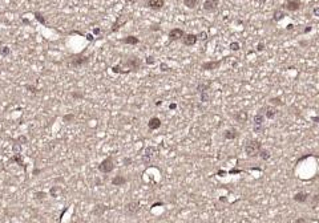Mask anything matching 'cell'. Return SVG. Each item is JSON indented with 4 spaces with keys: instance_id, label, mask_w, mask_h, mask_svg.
Returning <instances> with one entry per match:
<instances>
[{
    "instance_id": "obj_1",
    "label": "cell",
    "mask_w": 319,
    "mask_h": 223,
    "mask_svg": "<svg viewBox=\"0 0 319 223\" xmlns=\"http://www.w3.org/2000/svg\"><path fill=\"white\" fill-rule=\"evenodd\" d=\"M261 149H262V144L258 140H249V141L245 142V146H243L245 153H246V155L250 157V158L258 157V153Z\"/></svg>"
},
{
    "instance_id": "obj_2",
    "label": "cell",
    "mask_w": 319,
    "mask_h": 223,
    "mask_svg": "<svg viewBox=\"0 0 319 223\" xmlns=\"http://www.w3.org/2000/svg\"><path fill=\"white\" fill-rule=\"evenodd\" d=\"M141 64L142 63H141V60L138 57H129V58H126V60L121 61L119 65L121 68H126V72L130 73V72L138 71V69L141 68Z\"/></svg>"
},
{
    "instance_id": "obj_3",
    "label": "cell",
    "mask_w": 319,
    "mask_h": 223,
    "mask_svg": "<svg viewBox=\"0 0 319 223\" xmlns=\"http://www.w3.org/2000/svg\"><path fill=\"white\" fill-rule=\"evenodd\" d=\"M157 154H158V149L156 146H148V148H145L144 154H142V158H141L142 163L144 165H150L154 161Z\"/></svg>"
},
{
    "instance_id": "obj_4",
    "label": "cell",
    "mask_w": 319,
    "mask_h": 223,
    "mask_svg": "<svg viewBox=\"0 0 319 223\" xmlns=\"http://www.w3.org/2000/svg\"><path fill=\"white\" fill-rule=\"evenodd\" d=\"M141 210V203L140 200H130L125 204L124 207V213H125L128 217H134V215L138 214V211Z\"/></svg>"
},
{
    "instance_id": "obj_5",
    "label": "cell",
    "mask_w": 319,
    "mask_h": 223,
    "mask_svg": "<svg viewBox=\"0 0 319 223\" xmlns=\"http://www.w3.org/2000/svg\"><path fill=\"white\" fill-rule=\"evenodd\" d=\"M98 170H100L101 173H104V174H109V173H112V171L115 170V161H113L112 155L106 157L105 159L101 161L100 165H98Z\"/></svg>"
},
{
    "instance_id": "obj_6",
    "label": "cell",
    "mask_w": 319,
    "mask_h": 223,
    "mask_svg": "<svg viewBox=\"0 0 319 223\" xmlns=\"http://www.w3.org/2000/svg\"><path fill=\"white\" fill-rule=\"evenodd\" d=\"M88 61H89V57L87 56H75V57H71L68 61V67L69 68H81L84 67L85 64H88Z\"/></svg>"
},
{
    "instance_id": "obj_7",
    "label": "cell",
    "mask_w": 319,
    "mask_h": 223,
    "mask_svg": "<svg viewBox=\"0 0 319 223\" xmlns=\"http://www.w3.org/2000/svg\"><path fill=\"white\" fill-rule=\"evenodd\" d=\"M207 92H209V85H206V84H198V85H197V93L200 94V98L202 102L209 101Z\"/></svg>"
},
{
    "instance_id": "obj_8",
    "label": "cell",
    "mask_w": 319,
    "mask_h": 223,
    "mask_svg": "<svg viewBox=\"0 0 319 223\" xmlns=\"http://www.w3.org/2000/svg\"><path fill=\"white\" fill-rule=\"evenodd\" d=\"M184 36H185V32L181 28H173L169 31V39L172 41H177V40L184 39Z\"/></svg>"
},
{
    "instance_id": "obj_9",
    "label": "cell",
    "mask_w": 319,
    "mask_h": 223,
    "mask_svg": "<svg viewBox=\"0 0 319 223\" xmlns=\"http://www.w3.org/2000/svg\"><path fill=\"white\" fill-rule=\"evenodd\" d=\"M283 7L289 12H295V11L300 8V0H287L283 4Z\"/></svg>"
},
{
    "instance_id": "obj_10",
    "label": "cell",
    "mask_w": 319,
    "mask_h": 223,
    "mask_svg": "<svg viewBox=\"0 0 319 223\" xmlns=\"http://www.w3.org/2000/svg\"><path fill=\"white\" fill-rule=\"evenodd\" d=\"M219 2L218 0H206L204 3V9L207 11V12H214V11L218 9Z\"/></svg>"
},
{
    "instance_id": "obj_11",
    "label": "cell",
    "mask_w": 319,
    "mask_h": 223,
    "mask_svg": "<svg viewBox=\"0 0 319 223\" xmlns=\"http://www.w3.org/2000/svg\"><path fill=\"white\" fill-rule=\"evenodd\" d=\"M182 41H184V44L186 47H193V45H196L197 41H198V37H197V35H194V33H186L184 36V39H182Z\"/></svg>"
},
{
    "instance_id": "obj_12",
    "label": "cell",
    "mask_w": 319,
    "mask_h": 223,
    "mask_svg": "<svg viewBox=\"0 0 319 223\" xmlns=\"http://www.w3.org/2000/svg\"><path fill=\"white\" fill-rule=\"evenodd\" d=\"M309 198H310V194H309V193H306V191H299V193H296V194L292 197V199H294L296 203H307Z\"/></svg>"
},
{
    "instance_id": "obj_13",
    "label": "cell",
    "mask_w": 319,
    "mask_h": 223,
    "mask_svg": "<svg viewBox=\"0 0 319 223\" xmlns=\"http://www.w3.org/2000/svg\"><path fill=\"white\" fill-rule=\"evenodd\" d=\"M238 130L236 129V127H229V129H226L225 131H223V138L225 140H236V138L238 137Z\"/></svg>"
},
{
    "instance_id": "obj_14",
    "label": "cell",
    "mask_w": 319,
    "mask_h": 223,
    "mask_svg": "<svg viewBox=\"0 0 319 223\" xmlns=\"http://www.w3.org/2000/svg\"><path fill=\"white\" fill-rule=\"evenodd\" d=\"M126 182H128V179H126V178L124 177V175L119 174V175H115V177L112 178L111 183H112L113 186H117V187H120V186H124V185H126Z\"/></svg>"
},
{
    "instance_id": "obj_15",
    "label": "cell",
    "mask_w": 319,
    "mask_h": 223,
    "mask_svg": "<svg viewBox=\"0 0 319 223\" xmlns=\"http://www.w3.org/2000/svg\"><path fill=\"white\" fill-rule=\"evenodd\" d=\"M219 65H221V61H207L201 65V68H202V71H214V69L219 68Z\"/></svg>"
},
{
    "instance_id": "obj_16",
    "label": "cell",
    "mask_w": 319,
    "mask_h": 223,
    "mask_svg": "<svg viewBox=\"0 0 319 223\" xmlns=\"http://www.w3.org/2000/svg\"><path fill=\"white\" fill-rule=\"evenodd\" d=\"M146 5L150 9H161L165 5V0H148Z\"/></svg>"
},
{
    "instance_id": "obj_17",
    "label": "cell",
    "mask_w": 319,
    "mask_h": 223,
    "mask_svg": "<svg viewBox=\"0 0 319 223\" xmlns=\"http://www.w3.org/2000/svg\"><path fill=\"white\" fill-rule=\"evenodd\" d=\"M161 125H162V122H161V120L158 118V117H152V118L149 120V122H148V127H149V130H157V129H160Z\"/></svg>"
},
{
    "instance_id": "obj_18",
    "label": "cell",
    "mask_w": 319,
    "mask_h": 223,
    "mask_svg": "<svg viewBox=\"0 0 319 223\" xmlns=\"http://www.w3.org/2000/svg\"><path fill=\"white\" fill-rule=\"evenodd\" d=\"M108 209H109L108 206L98 203V204H96V206H94V209H93L92 213H93L94 215H96V217H101V215H104V213H105V211L108 210Z\"/></svg>"
},
{
    "instance_id": "obj_19",
    "label": "cell",
    "mask_w": 319,
    "mask_h": 223,
    "mask_svg": "<svg viewBox=\"0 0 319 223\" xmlns=\"http://www.w3.org/2000/svg\"><path fill=\"white\" fill-rule=\"evenodd\" d=\"M277 108L275 106H266V112H265V117L267 120H273V118H275V116H277Z\"/></svg>"
},
{
    "instance_id": "obj_20",
    "label": "cell",
    "mask_w": 319,
    "mask_h": 223,
    "mask_svg": "<svg viewBox=\"0 0 319 223\" xmlns=\"http://www.w3.org/2000/svg\"><path fill=\"white\" fill-rule=\"evenodd\" d=\"M265 120H266L265 114H261V113L257 112V114L253 117V125H263V124H265Z\"/></svg>"
},
{
    "instance_id": "obj_21",
    "label": "cell",
    "mask_w": 319,
    "mask_h": 223,
    "mask_svg": "<svg viewBox=\"0 0 319 223\" xmlns=\"http://www.w3.org/2000/svg\"><path fill=\"white\" fill-rule=\"evenodd\" d=\"M309 199H310V200H307V203H309L310 209L315 210V209H317V207L319 206V194H315V195H313V197H310Z\"/></svg>"
},
{
    "instance_id": "obj_22",
    "label": "cell",
    "mask_w": 319,
    "mask_h": 223,
    "mask_svg": "<svg viewBox=\"0 0 319 223\" xmlns=\"http://www.w3.org/2000/svg\"><path fill=\"white\" fill-rule=\"evenodd\" d=\"M121 41L124 44H129V45H136V44L140 43V40H138V37H136V36H126Z\"/></svg>"
},
{
    "instance_id": "obj_23",
    "label": "cell",
    "mask_w": 319,
    "mask_h": 223,
    "mask_svg": "<svg viewBox=\"0 0 319 223\" xmlns=\"http://www.w3.org/2000/svg\"><path fill=\"white\" fill-rule=\"evenodd\" d=\"M234 120H237L238 122H246V120H247V113L245 112V110L238 112L237 114H234Z\"/></svg>"
},
{
    "instance_id": "obj_24",
    "label": "cell",
    "mask_w": 319,
    "mask_h": 223,
    "mask_svg": "<svg viewBox=\"0 0 319 223\" xmlns=\"http://www.w3.org/2000/svg\"><path fill=\"white\" fill-rule=\"evenodd\" d=\"M9 162H16L19 166H23L25 169V165H24V161L21 158V154H13V157H11Z\"/></svg>"
},
{
    "instance_id": "obj_25",
    "label": "cell",
    "mask_w": 319,
    "mask_h": 223,
    "mask_svg": "<svg viewBox=\"0 0 319 223\" xmlns=\"http://www.w3.org/2000/svg\"><path fill=\"white\" fill-rule=\"evenodd\" d=\"M258 157H261V159L262 161H269L270 158H271V154H270V152L267 150V149H261V150H259V153H258Z\"/></svg>"
},
{
    "instance_id": "obj_26",
    "label": "cell",
    "mask_w": 319,
    "mask_h": 223,
    "mask_svg": "<svg viewBox=\"0 0 319 223\" xmlns=\"http://www.w3.org/2000/svg\"><path fill=\"white\" fill-rule=\"evenodd\" d=\"M286 16V13L283 12V11L282 9H277V11H274V15H273V20L274 21H281L282 19H283V17Z\"/></svg>"
},
{
    "instance_id": "obj_27",
    "label": "cell",
    "mask_w": 319,
    "mask_h": 223,
    "mask_svg": "<svg viewBox=\"0 0 319 223\" xmlns=\"http://www.w3.org/2000/svg\"><path fill=\"white\" fill-rule=\"evenodd\" d=\"M197 4H198V0H184V5L189 9H193Z\"/></svg>"
},
{
    "instance_id": "obj_28",
    "label": "cell",
    "mask_w": 319,
    "mask_h": 223,
    "mask_svg": "<svg viewBox=\"0 0 319 223\" xmlns=\"http://www.w3.org/2000/svg\"><path fill=\"white\" fill-rule=\"evenodd\" d=\"M269 101H270L271 106H281V105H283V101H282L279 97H273V98H270Z\"/></svg>"
},
{
    "instance_id": "obj_29",
    "label": "cell",
    "mask_w": 319,
    "mask_h": 223,
    "mask_svg": "<svg viewBox=\"0 0 319 223\" xmlns=\"http://www.w3.org/2000/svg\"><path fill=\"white\" fill-rule=\"evenodd\" d=\"M75 118H76V116L72 114V113H69V114H65V116L63 117V121L67 122V124H69V122H73V121H75Z\"/></svg>"
},
{
    "instance_id": "obj_30",
    "label": "cell",
    "mask_w": 319,
    "mask_h": 223,
    "mask_svg": "<svg viewBox=\"0 0 319 223\" xmlns=\"http://www.w3.org/2000/svg\"><path fill=\"white\" fill-rule=\"evenodd\" d=\"M58 193H61V187H58V186H53V187L51 189V195L55 197V198L58 197Z\"/></svg>"
},
{
    "instance_id": "obj_31",
    "label": "cell",
    "mask_w": 319,
    "mask_h": 223,
    "mask_svg": "<svg viewBox=\"0 0 319 223\" xmlns=\"http://www.w3.org/2000/svg\"><path fill=\"white\" fill-rule=\"evenodd\" d=\"M35 197L37 200H44L47 198V193L45 191H37V193H35Z\"/></svg>"
},
{
    "instance_id": "obj_32",
    "label": "cell",
    "mask_w": 319,
    "mask_h": 223,
    "mask_svg": "<svg viewBox=\"0 0 319 223\" xmlns=\"http://www.w3.org/2000/svg\"><path fill=\"white\" fill-rule=\"evenodd\" d=\"M253 130H254V133H257V134H261V133H263V130H265V126L263 125H253Z\"/></svg>"
},
{
    "instance_id": "obj_33",
    "label": "cell",
    "mask_w": 319,
    "mask_h": 223,
    "mask_svg": "<svg viewBox=\"0 0 319 223\" xmlns=\"http://www.w3.org/2000/svg\"><path fill=\"white\" fill-rule=\"evenodd\" d=\"M12 150H13V154H21V145L20 144H13L12 145Z\"/></svg>"
},
{
    "instance_id": "obj_34",
    "label": "cell",
    "mask_w": 319,
    "mask_h": 223,
    "mask_svg": "<svg viewBox=\"0 0 319 223\" xmlns=\"http://www.w3.org/2000/svg\"><path fill=\"white\" fill-rule=\"evenodd\" d=\"M229 48L232 49V51H234V52H237V51H239V49H241V45H239V43H237V41H233V43H230Z\"/></svg>"
},
{
    "instance_id": "obj_35",
    "label": "cell",
    "mask_w": 319,
    "mask_h": 223,
    "mask_svg": "<svg viewBox=\"0 0 319 223\" xmlns=\"http://www.w3.org/2000/svg\"><path fill=\"white\" fill-rule=\"evenodd\" d=\"M0 53H2V56H8V54L11 53V49L8 48V47H3L2 51H0Z\"/></svg>"
},
{
    "instance_id": "obj_36",
    "label": "cell",
    "mask_w": 319,
    "mask_h": 223,
    "mask_svg": "<svg viewBox=\"0 0 319 223\" xmlns=\"http://www.w3.org/2000/svg\"><path fill=\"white\" fill-rule=\"evenodd\" d=\"M197 37H198V40H202V41H205V40L207 39V33L202 31V32H200V33L197 35Z\"/></svg>"
},
{
    "instance_id": "obj_37",
    "label": "cell",
    "mask_w": 319,
    "mask_h": 223,
    "mask_svg": "<svg viewBox=\"0 0 319 223\" xmlns=\"http://www.w3.org/2000/svg\"><path fill=\"white\" fill-rule=\"evenodd\" d=\"M145 63L148 64V65H153V64L156 63V58L153 57V56H148V57H146V60H145Z\"/></svg>"
},
{
    "instance_id": "obj_38",
    "label": "cell",
    "mask_w": 319,
    "mask_h": 223,
    "mask_svg": "<svg viewBox=\"0 0 319 223\" xmlns=\"http://www.w3.org/2000/svg\"><path fill=\"white\" fill-rule=\"evenodd\" d=\"M35 17H36V19H37V20H39L41 24H45V19H44V17L41 16V13H39V12H35Z\"/></svg>"
},
{
    "instance_id": "obj_39",
    "label": "cell",
    "mask_w": 319,
    "mask_h": 223,
    "mask_svg": "<svg viewBox=\"0 0 319 223\" xmlns=\"http://www.w3.org/2000/svg\"><path fill=\"white\" fill-rule=\"evenodd\" d=\"M16 141H17V144L20 142V145H21V144H27V142H28V140H27V137H25V136H20V137H17V140H16Z\"/></svg>"
},
{
    "instance_id": "obj_40",
    "label": "cell",
    "mask_w": 319,
    "mask_h": 223,
    "mask_svg": "<svg viewBox=\"0 0 319 223\" xmlns=\"http://www.w3.org/2000/svg\"><path fill=\"white\" fill-rule=\"evenodd\" d=\"M294 223H307V218L306 217H298L294 221Z\"/></svg>"
},
{
    "instance_id": "obj_41",
    "label": "cell",
    "mask_w": 319,
    "mask_h": 223,
    "mask_svg": "<svg viewBox=\"0 0 319 223\" xmlns=\"http://www.w3.org/2000/svg\"><path fill=\"white\" fill-rule=\"evenodd\" d=\"M25 88L29 90V92H32V93H37V89L34 86V85H25Z\"/></svg>"
},
{
    "instance_id": "obj_42",
    "label": "cell",
    "mask_w": 319,
    "mask_h": 223,
    "mask_svg": "<svg viewBox=\"0 0 319 223\" xmlns=\"http://www.w3.org/2000/svg\"><path fill=\"white\" fill-rule=\"evenodd\" d=\"M160 68H161V71H162V72H168V71H169V67H168L166 64H164V63L160 65Z\"/></svg>"
},
{
    "instance_id": "obj_43",
    "label": "cell",
    "mask_w": 319,
    "mask_h": 223,
    "mask_svg": "<svg viewBox=\"0 0 319 223\" xmlns=\"http://www.w3.org/2000/svg\"><path fill=\"white\" fill-rule=\"evenodd\" d=\"M263 49H265V44H263V43H259L258 45H257V51H259V52H262Z\"/></svg>"
},
{
    "instance_id": "obj_44",
    "label": "cell",
    "mask_w": 319,
    "mask_h": 223,
    "mask_svg": "<svg viewBox=\"0 0 319 223\" xmlns=\"http://www.w3.org/2000/svg\"><path fill=\"white\" fill-rule=\"evenodd\" d=\"M132 163V159L130 158H124V166H129Z\"/></svg>"
},
{
    "instance_id": "obj_45",
    "label": "cell",
    "mask_w": 319,
    "mask_h": 223,
    "mask_svg": "<svg viewBox=\"0 0 319 223\" xmlns=\"http://www.w3.org/2000/svg\"><path fill=\"white\" fill-rule=\"evenodd\" d=\"M72 97L73 98H83V94L81 93H72Z\"/></svg>"
},
{
    "instance_id": "obj_46",
    "label": "cell",
    "mask_w": 319,
    "mask_h": 223,
    "mask_svg": "<svg viewBox=\"0 0 319 223\" xmlns=\"http://www.w3.org/2000/svg\"><path fill=\"white\" fill-rule=\"evenodd\" d=\"M314 16H319V7L314 8Z\"/></svg>"
},
{
    "instance_id": "obj_47",
    "label": "cell",
    "mask_w": 319,
    "mask_h": 223,
    "mask_svg": "<svg viewBox=\"0 0 319 223\" xmlns=\"http://www.w3.org/2000/svg\"><path fill=\"white\" fill-rule=\"evenodd\" d=\"M157 206H164V203H162V202H157V203H153V204H152V207H157Z\"/></svg>"
},
{
    "instance_id": "obj_48",
    "label": "cell",
    "mask_w": 319,
    "mask_h": 223,
    "mask_svg": "<svg viewBox=\"0 0 319 223\" xmlns=\"http://www.w3.org/2000/svg\"><path fill=\"white\" fill-rule=\"evenodd\" d=\"M169 109H170V110H173V109H177V104H170Z\"/></svg>"
},
{
    "instance_id": "obj_49",
    "label": "cell",
    "mask_w": 319,
    "mask_h": 223,
    "mask_svg": "<svg viewBox=\"0 0 319 223\" xmlns=\"http://www.w3.org/2000/svg\"><path fill=\"white\" fill-rule=\"evenodd\" d=\"M87 40H88V41H92V40H93V36L90 35V33H89V35H87Z\"/></svg>"
},
{
    "instance_id": "obj_50",
    "label": "cell",
    "mask_w": 319,
    "mask_h": 223,
    "mask_svg": "<svg viewBox=\"0 0 319 223\" xmlns=\"http://www.w3.org/2000/svg\"><path fill=\"white\" fill-rule=\"evenodd\" d=\"M93 33H94V35H98V33H100V28H94V29H93Z\"/></svg>"
},
{
    "instance_id": "obj_51",
    "label": "cell",
    "mask_w": 319,
    "mask_h": 223,
    "mask_svg": "<svg viewBox=\"0 0 319 223\" xmlns=\"http://www.w3.org/2000/svg\"><path fill=\"white\" fill-rule=\"evenodd\" d=\"M150 29H152V31H158L160 28H158V25H153V27L150 28Z\"/></svg>"
},
{
    "instance_id": "obj_52",
    "label": "cell",
    "mask_w": 319,
    "mask_h": 223,
    "mask_svg": "<svg viewBox=\"0 0 319 223\" xmlns=\"http://www.w3.org/2000/svg\"><path fill=\"white\" fill-rule=\"evenodd\" d=\"M41 173V170H39V169H36L35 171H34V175H37V174H40Z\"/></svg>"
},
{
    "instance_id": "obj_53",
    "label": "cell",
    "mask_w": 319,
    "mask_h": 223,
    "mask_svg": "<svg viewBox=\"0 0 319 223\" xmlns=\"http://www.w3.org/2000/svg\"><path fill=\"white\" fill-rule=\"evenodd\" d=\"M310 31H311V27H307V28H306V29H305V31H303V32H305V33H309Z\"/></svg>"
},
{
    "instance_id": "obj_54",
    "label": "cell",
    "mask_w": 319,
    "mask_h": 223,
    "mask_svg": "<svg viewBox=\"0 0 319 223\" xmlns=\"http://www.w3.org/2000/svg\"><path fill=\"white\" fill-rule=\"evenodd\" d=\"M292 28H294V25H292V24H289V25H287V29H289V31H290V29H292Z\"/></svg>"
},
{
    "instance_id": "obj_55",
    "label": "cell",
    "mask_w": 319,
    "mask_h": 223,
    "mask_svg": "<svg viewBox=\"0 0 319 223\" xmlns=\"http://www.w3.org/2000/svg\"><path fill=\"white\" fill-rule=\"evenodd\" d=\"M266 2H267V0H259V4H265Z\"/></svg>"
}]
</instances>
